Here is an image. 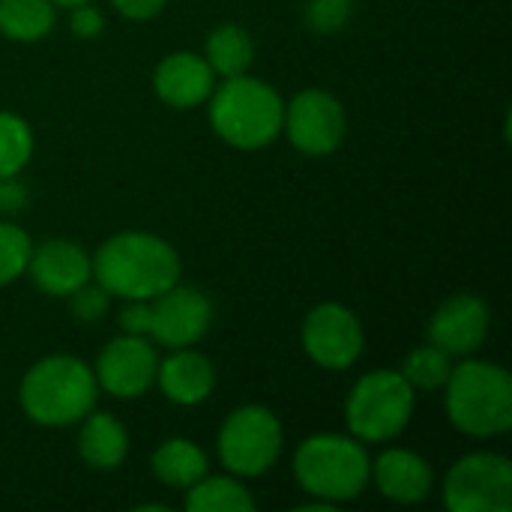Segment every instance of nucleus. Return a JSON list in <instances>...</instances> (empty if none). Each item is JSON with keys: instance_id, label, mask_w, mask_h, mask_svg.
I'll use <instances>...</instances> for the list:
<instances>
[{"instance_id": "ddd939ff", "label": "nucleus", "mask_w": 512, "mask_h": 512, "mask_svg": "<svg viewBox=\"0 0 512 512\" xmlns=\"http://www.w3.org/2000/svg\"><path fill=\"white\" fill-rule=\"evenodd\" d=\"M492 327L489 306L474 294H456L429 321V342L450 357H471L483 348Z\"/></svg>"}, {"instance_id": "9d476101", "label": "nucleus", "mask_w": 512, "mask_h": 512, "mask_svg": "<svg viewBox=\"0 0 512 512\" xmlns=\"http://www.w3.org/2000/svg\"><path fill=\"white\" fill-rule=\"evenodd\" d=\"M366 345L360 318L342 303H318L303 321V351L321 369H351Z\"/></svg>"}, {"instance_id": "cd10ccee", "label": "nucleus", "mask_w": 512, "mask_h": 512, "mask_svg": "<svg viewBox=\"0 0 512 512\" xmlns=\"http://www.w3.org/2000/svg\"><path fill=\"white\" fill-rule=\"evenodd\" d=\"M102 27H105V15L93 3H81L69 9V30L78 39H93L102 33Z\"/></svg>"}, {"instance_id": "f03ea898", "label": "nucleus", "mask_w": 512, "mask_h": 512, "mask_svg": "<svg viewBox=\"0 0 512 512\" xmlns=\"http://www.w3.org/2000/svg\"><path fill=\"white\" fill-rule=\"evenodd\" d=\"M99 384L93 369L69 354H51L33 363L18 387V402L27 420L45 429L81 423L96 408Z\"/></svg>"}, {"instance_id": "f3484780", "label": "nucleus", "mask_w": 512, "mask_h": 512, "mask_svg": "<svg viewBox=\"0 0 512 512\" xmlns=\"http://www.w3.org/2000/svg\"><path fill=\"white\" fill-rule=\"evenodd\" d=\"M156 384L162 396L174 405H201L213 387H216V369L213 363L192 348H174L171 357L159 360L156 369Z\"/></svg>"}, {"instance_id": "4be33fe9", "label": "nucleus", "mask_w": 512, "mask_h": 512, "mask_svg": "<svg viewBox=\"0 0 512 512\" xmlns=\"http://www.w3.org/2000/svg\"><path fill=\"white\" fill-rule=\"evenodd\" d=\"M186 510L189 512H252V492L231 474V477H201L186 489Z\"/></svg>"}, {"instance_id": "bb28decb", "label": "nucleus", "mask_w": 512, "mask_h": 512, "mask_svg": "<svg viewBox=\"0 0 512 512\" xmlns=\"http://www.w3.org/2000/svg\"><path fill=\"white\" fill-rule=\"evenodd\" d=\"M69 306L78 321H99L108 312V291L99 288L96 282L93 285L87 282L75 294H69Z\"/></svg>"}, {"instance_id": "6e6552de", "label": "nucleus", "mask_w": 512, "mask_h": 512, "mask_svg": "<svg viewBox=\"0 0 512 512\" xmlns=\"http://www.w3.org/2000/svg\"><path fill=\"white\" fill-rule=\"evenodd\" d=\"M450 512H510L512 465L501 453H471L459 459L444 480Z\"/></svg>"}, {"instance_id": "dca6fc26", "label": "nucleus", "mask_w": 512, "mask_h": 512, "mask_svg": "<svg viewBox=\"0 0 512 512\" xmlns=\"http://www.w3.org/2000/svg\"><path fill=\"white\" fill-rule=\"evenodd\" d=\"M372 480L387 501L405 504V507L423 504L435 486L432 465L423 456H417L414 450H402V447L384 450L372 462Z\"/></svg>"}, {"instance_id": "c756f323", "label": "nucleus", "mask_w": 512, "mask_h": 512, "mask_svg": "<svg viewBox=\"0 0 512 512\" xmlns=\"http://www.w3.org/2000/svg\"><path fill=\"white\" fill-rule=\"evenodd\" d=\"M168 0H114L117 12L123 18H132V21H147L153 15H159L165 9Z\"/></svg>"}, {"instance_id": "393cba45", "label": "nucleus", "mask_w": 512, "mask_h": 512, "mask_svg": "<svg viewBox=\"0 0 512 512\" xmlns=\"http://www.w3.org/2000/svg\"><path fill=\"white\" fill-rule=\"evenodd\" d=\"M30 252H33V243L27 231H21L18 225L0 222V288L27 273Z\"/></svg>"}, {"instance_id": "39448f33", "label": "nucleus", "mask_w": 512, "mask_h": 512, "mask_svg": "<svg viewBox=\"0 0 512 512\" xmlns=\"http://www.w3.org/2000/svg\"><path fill=\"white\" fill-rule=\"evenodd\" d=\"M447 417L471 438H495L512 426L510 372L489 360H465L453 366L447 384Z\"/></svg>"}, {"instance_id": "f257e3e1", "label": "nucleus", "mask_w": 512, "mask_h": 512, "mask_svg": "<svg viewBox=\"0 0 512 512\" xmlns=\"http://www.w3.org/2000/svg\"><path fill=\"white\" fill-rule=\"evenodd\" d=\"M93 261V282L120 300H153L180 282L177 249L147 231H123L108 237Z\"/></svg>"}, {"instance_id": "b1692460", "label": "nucleus", "mask_w": 512, "mask_h": 512, "mask_svg": "<svg viewBox=\"0 0 512 512\" xmlns=\"http://www.w3.org/2000/svg\"><path fill=\"white\" fill-rule=\"evenodd\" d=\"M33 156V132L24 117L0 111V177H18Z\"/></svg>"}, {"instance_id": "5701e85b", "label": "nucleus", "mask_w": 512, "mask_h": 512, "mask_svg": "<svg viewBox=\"0 0 512 512\" xmlns=\"http://www.w3.org/2000/svg\"><path fill=\"white\" fill-rule=\"evenodd\" d=\"M453 372V357L441 351L438 345L414 348L402 363V378L414 387V393H435L447 384Z\"/></svg>"}, {"instance_id": "1a4fd4ad", "label": "nucleus", "mask_w": 512, "mask_h": 512, "mask_svg": "<svg viewBox=\"0 0 512 512\" xmlns=\"http://www.w3.org/2000/svg\"><path fill=\"white\" fill-rule=\"evenodd\" d=\"M282 132L306 156H330L342 147L348 132V117L342 102L327 90H303L285 102Z\"/></svg>"}, {"instance_id": "412c9836", "label": "nucleus", "mask_w": 512, "mask_h": 512, "mask_svg": "<svg viewBox=\"0 0 512 512\" xmlns=\"http://www.w3.org/2000/svg\"><path fill=\"white\" fill-rule=\"evenodd\" d=\"M57 6L51 0H0V33L15 42H39L54 30Z\"/></svg>"}, {"instance_id": "f8f14e48", "label": "nucleus", "mask_w": 512, "mask_h": 512, "mask_svg": "<svg viewBox=\"0 0 512 512\" xmlns=\"http://www.w3.org/2000/svg\"><path fill=\"white\" fill-rule=\"evenodd\" d=\"M213 324V303L192 285H171L150 300V339L162 348H192Z\"/></svg>"}, {"instance_id": "aec40b11", "label": "nucleus", "mask_w": 512, "mask_h": 512, "mask_svg": "<svg viewBox=\"0 0 512 512\" xmlns=\"http://www.w3.org/2000/svg\"><path fill=\"white\" fill-rule=\"evenodd\" d=\"M204 60L222 78L249 72L255 60V42L240 24H219L204 45Z\"/></svg>"}, {"instance_id": "6ab92c4d", "label": "nucleus", "mask_w": 512, "mask_h": 512, "mask_svg": "<svg viewBox=\"0 0 512 512\" xmlns=\"http://www.w3.org/2000/svg\"><path fill=\"white\" fill-rule=\"evenodd\" d=\"M150 468L159 483L186 492L192 483H198L207 474L210 465H207V453L189 438H168L153 450Z\"/></svg>"}, {"instance_id": "9b49d317", "label": "nucleus", "mask_w": 512, "mask_h": 512, "mask_svg": "<svg viewBox=\"0 0 512 512\" xmlns=\"http://www.w3.org/2000/svg\"><path fill=\"white\" fill-rule=\"evenodd\" d=\"M156 369H159V354L147 336H132L120 333L111 339L96 366V384L114 399H141L153 384H156Z\"/></svg>"}, {"instance_id": "423d86ee", "label": "nucleus", "mask_w": 512, "mask_h": 512, "mask_svg": "<svg viewBox=\"0 0 512 512\" xmlns=\"http://www.w3.org/2000/svg\"><path fill=\"white\" fill-rule=\"evenodd\" d=\"M417 393L402 372L378 369L363 375L345 402L348 432L363 444H384L399 438L414 417Z\"/></svg>"}, {"instance_id": "7c9ffc66", "label": "nucleus", "mask_w": 512, "mask_h": 512, "mask_svg": "<svg viewBox=\"0 0 512 512\" xmlns=\"http://www.w3.org/2000/svg\"><path fill=\"white\" fill-rule=\"evenodd\" d=\"M24 186L18 183V177H0V210L3 213H18L24 207Z\"/></svg>"}, {"instance_id": "a878e982", "label": "nucleus", "mask_w": 512, "mask_h": 512, "mask_svg": "<svg viewBox=\"0 0 512 512\" xmlns=\"http://www.w3.org/2000/svg\"><path fill=\"white\" fill-rule=\"evenodd\" d=\"M354 12V0H309L306 18L318 33H336Z\"/></svg>"}, {"instance_id": "20e7f679", "label": "nucleus", "mask_w": 512, "mask_h": 512, "mask_svg": "<svg viewBox=\"0 0 512 512\" xmlns=\"http://www.w3.org/2000/svg\"><path fill=\"white\" fill-rule=\"evenodd\" d=\"M294 477L303 492L324 504H345L366 492L372 462L366 444L354 435H309L294 453Z\"/></svg>"}, {"instance_id": "2eb2a0df", "label": "nucleus", "mask_w": 512, "mask_h": 512, "mask_svg": "<svg viewBox=\"0 0 512 512\" xmlns=\"http://www.w3.org/2000/svg\"><path fill=\"white\" fill-rule=\"evenodd\" d=\"M153 87L165 105L189 111L210 99V93L216 87V72L210 69V63L201 54L174 51V54L162 57V63L156 66Z\"/></svg>"}, {"instance_id": "a211bd4d", "label": "nucleus", "mask_w": 512, "mask_h": 512, "mask_svg": "<svg viewBox=\"0 0 512 512\" xmlns=\"http://www.w3.org/2000/svg\"><path fill=\"white\" fill-rule=\"evenodd\" d=\"M129 453L126 426L105 411H90L81 420L78 432V456L93 471H117Z\"/></svg>"}, {"instance_id": "7ed1b4c3", "label": "nucleus", "mask_w": 512, "mask_h": 512, "mask_svg": "<svg viewBox=\"0 0 512 512\" xmlns=\"http://www.w3.org/2000/svg\"><path fill=\"white\" fill-rule=\"evenodd\" d=\"M285 102L261 78L231 75L210 93V126L237 150H261L282 135Z\"/></svg>"}, {"instance_id": "0eeeda50", "label": "nucleus", "mask_w": 512, "mask_h": 512, "mask_svg": "<svg viewBox=\"0 0 512 512\" xmlns=\"http://www.w3.org/2000/svg\"><path fill=\"white\" fill-rule=\"evenodd\" d=\"M285 432L279 417L264 405H243L228 414L219 429V459L234 477H261L282 456Z\"/></svg>"}, {"instance_id": "2f4dec72", "label": "nucleus", "mask_w": 512, "mask_h": 512, "mask_svg": "<svg viewBox=\"0 0 512 512\" xmlns=\"http://www.w3.org/2000/svg\"><path fill=\"white\" fill-rule=\"evenodd\" d=\"M54 6H63V9H72V6H81V3H90V0H51Z\"/></svg>"}, {"instance_id": "c85d7f7f", "label": "nucleus", "mask_w": 512, "mask_h": 512, "mask_svg": "<svg viewBox=\"0 0 512 512\" xmlns=\"http://www.w3.org/2000/svg\"><path fill=\"white\" fill-rule=\"evenodd\" d=\"M120 330L150 339V300H126L120 312Z\"/></svg>"}, {"instance_id": "4468645a", "label": "nucleus", "mask_w": 512, "mask_h": 512, "mask_svg": "<svg viewBox=\"0 0 512 512\" xmlns=\"http://www.w3.org/2000/svg\"><path fill=\"white\" fill-rule=\"evenodd\" d=\"M27 276L42 294L69 297L81 285L93 282V261L72 240H45L30 252Z\"/></svg>"}]
</instances>
